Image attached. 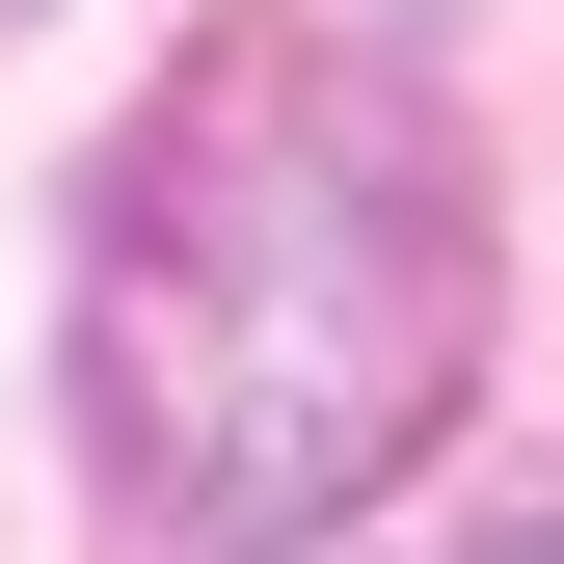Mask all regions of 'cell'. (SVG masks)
Masks as SVG:
<instances>
[{
	"label": "cell",
	"mask_w": 564,
	"mask_h": 564,
	"mask_svg": "<svg viewBox=\"0 0 564 564\" xmlns=\"http://www.w3.org/2000/svg\"><path fill=\"white\" fill-rule=\"evenodd\" d=\"M484 564H564V511H511V538H484Z\"/></svg>",
	"instance_id": "cell-2"
},
{
	"label": "cell",
	"mask_w": 564,
	"mask_h": 564,
	"mask_svg": "<svg viewBox=\"0 0 564 564\" xmlns=\"http://www.w3.org/2000/svg\"><path fill=\"white\" fill-rule=\"evenodd\" d=\"M484 377V188L403 54L216 28L82 188V403L162 538H349Z\"/></svg>",
	"instance_id": "cell-1"
}]
</instances>
